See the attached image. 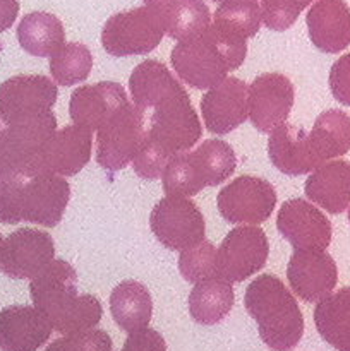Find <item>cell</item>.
<instances>
[{
    "label": "cell",
    "mask_w": 350,
    "mask_h": 351,
    "mask_svg": "<svg viewBox=\"0 0 350 351\" xmlns=\"http://www.w3.org/2000/svg\"><path fill=\"white\" fill-rule=\"evenodd\" d=\"M151 110L148 139L141 151L156 165L167 167L175 154L184 153L201 139L202 127L185 89L168 96Z\"/></svg>",
    "instance_id": "obj_5"
},
{
    "label": "cell",
    "mask_w": 350,
    "mask_h": 351,
    "mask_svg": "<svg viewBox=\"0 0 350 351\" xmlns=\"http://www.w3.org/2000/svg\"><path fill=\"white\" fill-rule=\"evenodd\" d=\"M247 96L249 86L229 75L209 88L201 98V113L206 129L216 136H225L242 125L249 115Z\"/></svg>",
    "instance_id": "obj_17"
},
{
    "label": "cell",
    "mask_w": 350,
    "mask_h": 351,
    "mask_svg": "<svg viewBox=\"0 0 350 351\" xmlns=\"http://www.w3.org/2000/svg\"><path fill=\"white\" fill-rule=\"evenodd\" d=\"M71 199V185L54 173L16 175L0 180V223L21 221L54 228L62 221Z\"/></svg>",
    "instance_id": "obj_3"
},
{
    "label": "cell",
    "mask_w": 350,
    "mask_h": 351,
    "mask_svg": "<svg viewBox=\"0 0 350 351\" xmlns=\"http://www.w3.org/2000/svg\"><path fill=\"white\" fill-rule=\"evenodd\" d=\"M165 33V10L143 5L113 14L102 29V45L115 57L144 55L161 43Z\"/></svg>",
    "instance_id": "obj_7"
},
{
    "label": "cell",
    "mask_w": 350,
    "mask_h": 351,
    "mask_svg": "<svg viewBox=\"0 0 350 351\" xmlns=\"http://www.w3.org/2000/svg\"><path fill=\"white\" fill-rule=\"evenodd\" d=\"M232 146L222 139H206L191 153L175 154L165 167L161 180L167 195L191 197L206 187L223 184L235 171Z\"/></svg>",
    "instance_id": "obj_6"
},
{
    "label": "cell",
    "mask_w": 350,
    "mask_h": 351,
    "mask_svg": "<svg viewBox=\"0 0 350 351\" xmlns=\"http://www.w3.org/2000/svg\"><path fill=\"white\" fill-rule=\"evenodd\" d=\"M304 192L309 201L329 215H340L350 204V163L329 161L316 168L305 180Z\"/></svg>",
    "instance_id": "obj_22"
},
{
    "label": "cell",
    "mask_w": 350,
    "mask_h": 351,
    "mask_svg": "<svg viewBox=\"0 0 350 351\" xmlns=\"http://www.w3.org/2000/svg\"><path fill=\"white\" fill-rule=\"evenodd\" d=\"M55 257V243L50 233L34 228H21L3 240L0 267L14 280H33Z\"/></svg>",
    "instance_id": "obj_14"
},
{
    "label": "cell",
    "mask_w": 350,
    "mask_h": 351,
    "mask_svg": "<svg viewBox=\"0 0 350 351\" xmlns=\"http://www.w3.org/2000/svg\"><path fill=\"white\" fill-rule=\"evenodd\" d=\"M270 254L266 233L257 226L230 230L216 250V274L229 283H240L264 267Z\"/></svg>",
    "instance_id": "obj_12"
},
{
    "label": "cell",
    "mask_w": 350,
    "mask_h": 351,
    "mask_svg": "<svg viewBox=\"0 0 350 351\" xmlns=\"http://www.w3.org/2000/svg\"><path fill=\"white\" fill-rule=\"evenodd\" d=\"M213 2H220V3H222V2H226V0H213Z\"/></svg>",
    "instance_id": "obj_41"
},
{
    "label": "cell",
    "mask_w": 350,
    "mask_h": 351,
    "mask_svg": "<svg viewBox=\"0 0 350 351\" xmlns=\"http://www.w3.org/2000/svg\"><path fill=\"white\" fill-rule=\"evenodd\" d=\"M0 48H2V45H0Z\"/></svg>",
    "instance_id": "obj_43"
},
{
    "label": "cell",
    "mask_w": 350,
    "mask_h": 351,
    "mask_svg": "<svg viewBox=\"0 0 350 351\" xmlns=\"http://www.w3.org/2000/svg\"><path fill=\"white\" fill-rule=\"evenodd\" d=\"M294 96V84L280 72H268L254 79L247 96L253 125L263 134L273 132L290 115Z\"/></svg>",
    "instance_id": "obj_15"
},
{
    "label": "cell",
    "mask_w": 350,
    "mask_h": 351,
    "mask_svg": "<svg viewBox=\"0 0 350 351\" xmlns=\"http://www.w3.org/2000/svg\"><path fill=\"white\" fill-rule=\"evenodd\" d=\"M110 312L122 331L132 332L148 328L153 314L150 291L137 281H122L110 295Z\"/></svg>",
    "instance_id": "obj_27"
},
{
    "label": "cell",
    "mask_w": 350,
    "mask_h": 351,
    "mask_svg": "<svg viewBox=\"0 0 350 351\" xmlns=\"http://www.w3.org/2000/svg\"><path fill=\"white\" fill-rule=\"evenodd\" d=\"M96 161L106 171L124 170L148 139V115L132 103L119 110L96 130Z\"/></svg>",
    "instance_id": "obj_8"
},
{
    "label": "cell",
    "mask_w": 350,
    "mask_h": 351,
    "mask_svg": "<svg viewBox=\"0 0 350 351\" xmlns=\"http://www.w3.org/2000/svg\"><path fill=\"white\" fill-rule=\"evenodd\" d=\"M58 89L45 75H16L0 84V120L7 127L38 122L54 115Z\"/></svg>",
    "instance_id": "obj_9"
},
{
    "label": "cell",
    "mask_w": 350,
    "mask_h": 351,
    "mask_svg": "<svg viewBox=\"0 0 350 351\" xmlns=\"http://www.w3.org/2000/svg\"><path fill=\"white\" fill-rule=\"evenodd\" d=\"M268 154L273 167L290 177L307 175L316 170L305 144V132L290 123H281L271 132Z\"/></svg>",
    "instance_id": "obj_24"
},
{
    "label": "cell",
    "mask_w": 350,
    "mask_h": 351,
    "mask_svg": "<svg viewBox=\"0 0 350 351\" xmlns=\"http://www.w3.org/2000/svg\"><path fill=\"white\" fill-rule=\"evenodd\" d=\"M314 0H263V23L273 31H285L297 21L302 10Z\"/></svg>",
    "instance_id": "obj_34"
},
{
    "label": "cell",
    "mask_w": 350,
    "mask_h": 351,
    "mask_svg": "<svg viewBox=\"0 0 350 351\" xmlns=\"http://www.w3.org/2000/svg\"><path fill=\"white\" fill-rule=\"evenodd\" d=\"M319 336L336 351H350V287L326 295L314 308Z\"/></svg>",
    "instance_id": "obj_26"
},
{
    "label": "cell",
    "mask_w": 350,
    "mask_h": 351,
    "mask_svg": "<svg viewBox=\"0 0 350 351\" xmlns=\"http://www.w3.org/2000/svg\"><path fill=\"white\" fill-rule=\"evenodd\" d=\"M178 271L185 281L194 285L199 281L218 278L215 245L205 240L191 249L182 250L180 257H178Z\"/></svg>",
    "instance_id": "obj_33"
},
{
    "label": "cell",
    "mask_w": 350,
    "mask_h": 351,
    "mask_svg": "<svg viewBox=\"0 0 350 351\" xmlns=\"http://www.w3.org/2000/svg\"><path fill=\"white\" fill-rule=\"evenodd\" d=\"M146 5L150 7H154V9H161V10H167L168 7L172 5V3L175 2V0H143Z\"/></svg>",
    "instance_id": "obj_39"
},
{
    "label": "cell",
    "mask_w": 350,
    "mask_h": 351,
    "mask_svg": "<svg viewBox=\"0 0 350 351\" xmlns=\"http://www.w3.org/2000/svg\"><path fill=\"white\" fill-rule=\"evenodd\" d=\"M292 290L304 302H319L338 283L336 263L326 250H295L287 266Z\"/></svg>",
    "instance_id": "obj_18"
},
{
    "label": "cell",
    "mask_w": 350,
    "mask_h": 351,
    "mask_svg": "<svg viewBox=\"0 0 350 351\" xmlns=\"http://www.w3.org/2000/svg\"><path fill=\"white\" fill-rule=\"evenodd\" d=\"M235 293L229 281L213 278L196 283L189 295V312L196 322L213 326L230 314Z\"/></svg>",
    "instance_id": "obj_29"
},
{
    "label": "cell",
    "mask_w": 350,
    "mask_h": 351,
    "mask_svg": "<svg viewBox=\"0 0 350 351\" xmlns=\"http://www.w3.org/2000/svg\"><path fill=\"white\" fill-rule=\"evenodd\" d=\"M45 351H112V338L102 329H89L55 339Z\"/></svg>",
    "instance_id": "obj_35"
},
{
    "label": "cell",
    "mask_w": 350,
    "mask_h": 351,
    "mask_svg": "<svg viewBox=\"0 0 350 351\" xmlns=\"http://www.w3.org/2000/svg\"><path fill=\"white\" fill-rule=\"evenodd\" d=\"M329 89L333 98L342 105L350 106V53L342 55L329 71Z\"/></svg>",
    "instance_id": "obj_36"
},
{
    "label": "cell",
    "mask_w": 350,
    "mask_h": 351,
    "mask_svg": "<svg viewBox=\"0 0 350 351\" xmlns=\"http://www.w3.org/2000/svg\"><path fill=\"white\" fill-rule=\"evenodd\" d=\"M277 206V192L268 180L242 175L218 192L216 208L232 225H259Z\"/></svg>",
    "instance_id": "obj_11"
},
{
    "label": "cell",
    "mask_w": 350,
    "mask_h": 351,
    "mask_svg": "<svg viewBox=\"0 0 350 351\" xmlns=\"http://www.w3.org/2000/svg\"><path fill=\"white\" fill-rule=\"evenodd\" d=\"M21 48L34 57H51L65 45V29L57 16L50 12H31L17 26Z\"/></svg>",
    "instance_id": "obj_28"
},
{
    "label": "cell",
    "mask_w": 350,
    "mask_h": 351,
    "mask_svg": "<svg viewBox=\"0 0 350 351\" xmlns=\"http://www.w3.org/2000/svg\"><path fill=\"white\" fill-rule=\"evenodd\" d=\"M349 221H350V208H349Z\"/></svg>",
    "instance_id": "obj_42"
},
{
    "label": "cell",
    "mask_w": 350,
    "mask_h": 351,
    "mask_svg": "<svg viewBox=\"0 0 350 351\" xmlns=\"http://www.w3.org/2000/svg\"><path fill=\"white\" fill-rule=\"evenodd\" d=\"M30 293L54 331L64 336L95 329L102 319V304L93 295H79L78 273L67 261H51L31 280Z\"/></svg>",
    "instance_id": "obj_1"
},
{
    "label": "cell",
    "mask_w": 350,
    "mask_h": 351,
    "mask_svg": "<svg viewBox=\"0 0 350 351\" xmlns=\"http://www.w3.org/2000/svg\"><path fill=\"white\" fill-rule=\"evenodd\" d=\"M19 14V0H0V33L9 29Z\"/></svg>",
    "instance_id": "obj_38"
},
{
    "label": "cell",
    "mask_w": 350,
    "mask_h": 351,
    "mask_svg": "<svg viewBox=\"0 0 350 351\" xmlns=\"http://www.w3.org/2000/svg\"><path fill=\"white\" fill-rule=\"evenodd\" d=\"M261 23L263 12L256 0H226L215 12V24L244 38L256 36Z\"/></svg>",
    "instance_id": "obj_32"
},
{
    "label": "cell",
    "mask_w": 350,
    "mask_h": 351,
    "mask_svg": "<svg viewBox=\"0 0 350 351\" xmlns=\"http://www.w3.org/2000/svg\"><path fill=\"white\" fill-rule=\"evenodd\" d=\"M167 33L174 40L198 36L211 24V14L202 0H175L167 10Z\"/></svg>",
    "instance_id": "obj_30"
},
{
    "label": "cell",
    "mask_w": 350,
    "mask_h": 351,
    "mask_svg": "<svg viewBox=\"0 0 350 351\" xmlns=\"http://www.w3.org/2000/svg\"><path fill=\"white\" fill-rule=\"evenodd\" d=\"M277 228L295 250H326L331 243L329 219L304 199H290L281 206Z\"/></svg>",
    "instance_id": "obj_16"
},
{
    "label": "cell",
    "mask_w": 350,
    "mask_h": 351,
    "mask_svg": "<svg viewBox=\"0 0 350 351\" xmlns=\"http://www.w3.org/2000/svg\"><path fill=\"white\" fill-rule=\"evenodd\" d=\"M129 89L134 105L148 112L184 86L172 75L167 65L158 60H144L132 71Z\"/></svg>",
    "instance_id": "obj_25"
},
{
    "label": "cell",
    "mask_w": 350,
    "mask_h": 351,
    "mask_svg": "<svg viewBox=\"0 0 350 351\" xmlns=\"http://www.w3.org/2000/svg\"><path fill=\"white\" fill-rule=\"evenodd\" d=\"M244 305L256 321L264 345L275 351H290L304 335V315L283 281L261 274L247 287Z\"/></svg>",
    "instance_id": "obj_4"
},
{
    "label": "cell",
    "mask_w": 350,
    "mask_h": 351,
    "mask_svg": "<svg viewBox=\"0 0 350 351\" xmlns=\"http://www.w3.org/2000/svg\"><path fill=\"white\" fill-rule=\"evenodd\" d=\"M247 38L209 24L198 36L180 40L170 55L178 77L196 89H209L244 64Z\"/></svg>",
    "instance_id": "obj_2"
},
{
    "label": "cell",
    "mask_w": 350,
    "mask_h": 351,
    "mask_svg": "<svg viewBox=\"0 0 350 351\" xmlns=\"http://www.w3.org/2000/svg\"><path fill=\"white\" fill-rule=\"evenodd\" d=\"M151 232L170 250H185L205 242L206 223L198 206L184 195H167L150 216Z\"/></svg>",
    "instance_id": "obj_10"
},
{
    "label": "cell",
    "mask_w": 350,
    "mask_h": 351,
    "mask_svg": "<svg viewBox=\"0 0 350 351\" xmlns=\"http://www.w3.org/2000/svg\"><path fill=\"white\" fill-rule=\"evenodd\" d=\"M51 324L30 305H10L0 312V350L36 351L50 339Z\"/></svg>",
    "instance_id": "obj_20"
},
{
    "label": "cell",
    "mask_w": 350,
    "mask_h": 351,
    "mask_svg": "<svg viewBox=\"0 0 350 351\" xmlns=\"http://www.w3.org/2000/svg\"><path fill=\"white\" fill-rule=\"evenodd\" d=\"M93 53L82 43H65L50 57V74L60 86H74L91 74Z\"/></svg>",
    "instance_id": "obj_31"
},
{
    "label": "cell",
    "mask_w": 350,
    "mask_h": 351,
    "mask_svg": "<svg viewBox=\"0 0 350 351\" xmlns=\"http://www.w3.org/2000/svg\"><path fill=\"white\" fill-rule=\"evenodd\" d=\"M120 351H167L163 336L150 328L137 329L129 332L124 348Z\"/></svg>",
    "instance_id": "obj_37"
},
{
    "label": "cell",
    "mask_w": 350,
    "mask_h": 351,
    "mask_svg": "<svg viewBox=\"0 0 350 351\" xmlns=\"http://www.w3.org/2000/svg\"><path fill=\"white\" fill-rule=\"evenodd\" d=\"M309 154L316 168L350 151V117L342 110H326L305 132Z\"/></svg>",
    "instance_id": "obj_23"
},
{
    "label": "cell",
    "mask_w": 350,
    "mask_h": 351,
    "mask_svg": "<svg viewBox=\"0 0 350 351\" xmlns=\"http://www.w3.org/2000/svg\"><path fill=\"white\" fill-rule=\"evenodd\" d=\"M126 89L119 82H98L75 89L69 103V113L75 125L86 127L93 132L106 120L127 105Z\"/></svg>",
    "instance_id": "obj_19"
},
{
    "label": "cell",
    "mask_w": 350,
    "mask_h": 351,
    "mask_svg": "<svg viewBox=\"0 0 350 351\" xmlns=\"http://www.w3.org/2000/svg\"><path fill=\"white\" fill-rule=\"evenodd\" d=\"M91 130L81 125H67L55 130L38 151L30 175L54 173L74 177L91 158Z\"/></svg>",
    "instance_id": "obj_13"
},
{
    "label": "cell",
    "mask_w": 350,
    "mask_h": 351,
    "mask_svg": "<svg viewBox=\"0 0 350 351\" xmlns=\"http://www.w3.org/2000/svg\"><path fill=\"white\" fill-rule=\"evenodd\" d=\"M2 247H3V239L2 235H0V259H2Z\"/></svg>",
    "instance_id": "obj_40"
},
{
    "label": "cell",
    "mask_w": 350,
    "mask_h": 351,
    "mask_svg": "<svg viewBox=\"0 0 350 351\" xmlns=\"http://www.w3.org/2000/svg\"><path fill=\"white\" fill-rule=\"evenodd\" d=\"M309 38L319 51L338 53L350 45V7L345 0H318L305 16Z\"/></svg>",
    "instance_id": "obj_21"
}]
</instances>
